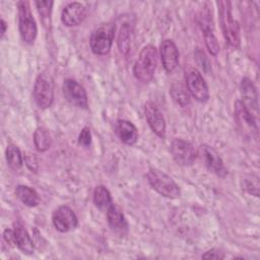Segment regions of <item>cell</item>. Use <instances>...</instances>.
<instances>
[{"instance_id":"obj_1","label":"cell","mask_w":260,"mask_h":260,"mask_svg":"<svg viewBox=\"0 0 260 260\" xmlns=\"http://www.w3.org/2000/svg\"><path fill=\"white\" fill-rule=\"evenodd\" d=\"M157 66V51L152 45H146L140 51L138 59L133 66V74L135 78L141 82H149L155 72Z\"/></svg>"},{"instance_id":"obj_2","label":"cell","mask_w":260,"mask_h":260,"mask_svg":"<svg viewBox=\"0 0 260 260\" xmlns=\"http://www.w3.org/2000/svg\"><path fill=\"white\" fill-rule=\"evenodd\" d=\"M218 4V15L219 22L221 25L222 34L225 41L235 48L240 46V26L238 21H236L232 14L231 2L219 1Z\"/></svg>"},{"instance_id":"obj_3","label":"cell","mask_w":260,"mask_h":260,"mask_svg":"<svg viewBox=\"0 0 260 260\" xmlns=\"http://www.w3.org/2000/svg\"><path fill=\"white\" fill-rule=\"evenodd\" d=\"M146 178L150 187L161 196L172 199L180 196V187L166 173L157 169H150L146 175Z\"/></svg>"},{"instance_id":"obj_4","label":"cell","mask_w":260,"mask_h":260,"mask_svg":"<svg viewBox=\"0 0 260 260\" xmlns=\"http://www.w3.org/2000/svg\"><path fill=\"white\" fill-rule=\"evenodd\" d=\"M18 8V28L21 39L24 43L32 45L38 35L37 22L30 11L29 3L27 1L17 2Z\"/></svg>"},{"instance_id":"obj_5","label":"cell","mask_w":260,"mask_h":260,"mask_svg":"<svg viewBox=\"0 0 260 260\" xmlns=\"http://www.w3.org/2000/svg\"><path fill=\"white\" fill-rule=\"evenodd\" d=\"M34 99L41 109H48L54 101V81L48 72L38 75L34 85Z\"/></svg>"},{"instance_id":"obj_6","label":"cell","mask_w":260,"mask_h":260,"mask_svg":"<svg viewBox=\"0 0 260 260\" xmlns=\"http://www.w3.org/2000/svg\"><path fill=\"white\" fill-rule=\"evenodd\" d=\"M115 36L114 24H104L94 29L89 39L91 51L95 55H106L110 52Z\"/></svg>"},{"instance_id":"obj_7","label":"cell","mask_w":260,"mask_h":260,"mask_svg":"<svg viewBox=\"0 0 260 260\" xmlns=\"http://www.w3.org/2000/svg\"><path fill=\"white\" fill-rule=\"evenodd\" d=\"M186 87L189 93L198 102L204 103L209 99L208 86L201 73L193 67H188L185 70Z\"/></svg>"},{"instance_id":"obj_8","label":"cell","mask_w":260,"mask_h":260,"mask_svg":"<svg viewBox=\"0 0 260 260\" xmlns=\"http://www.w3.org/2000/svg\"><path fill=\"white\" fill-rule=\"evenodd\" d=\"M235 117L243 133L249 137L257 139L258 126L256 122V117L246 108V106L240 100L235 103Z\"/></svg>"},{"instance_id":"obj_9","label":"cell","mask_w":260,"mask_h":260,"mask_svg":"<svg viewBox=\"0 0 260 260\" xmlns=\"http://www.w3.org/2000/svg\"><path fill=\"white\" fill-rule=\"evenodd\" d=\"M63 94L65 99L73 106L80 109H87L88 99L84 87L75 79L66 78L63 82Z\"/></svg>"},{"instance_id":"obj_10","label":"cell","mask_w":260,"mask_h":260,"mask_svg":"<svg viewBox=\"0 0 260 260\" xmlns=\"http://www.w3.org/2000/svg\"><path fill=\"white\" fill-rule=\"evenodd\" d=\"M171 153L175 161L184 167L191 166L197 155L194 146L189 141L180 138H176L172 141Z\"/></svg>"},{"instance_id":"obj_11","label":"cell","mask_w":260,"mask_h":260,"mask_svg":"<svg viewBox=\"0 0 260 260\" xmlns=\"http://www.w3.org/2000/svg\"><path fill=\"white\" fill-rule=\"evenodd\" d=\"M198 23L203 31L204 41L208 52L215 56L219 51V44L214 35V28L212 23V17H210V12L208 10H202L198 15Z\"/></svg>"},{"instance_id":"obj_12","label":"cell","mask_w":260,"mask_h":260,"mask_svg":"<svg viewBox=\"0 0 260 260\" xmlns=\"http://www.w3.org/2000/svg\"><path fill=\"white\" fill-rule=\"evenodd\" d=\"M52 221L55 229L60 233H68L74 230L78 224L77 216L73 210L66 205H61L55 209L52 215Z\"/></svg>"},{"instance_id":"obj_13","label":"cell","mask_w":260,"mask_h":260,"mask_svg":"<svg viewBox=\"0 0 260 260\" xmlns=\"http://www.w3.org/2000/svg\"><path fill=\"white\" fill-rule=\"evenodd\" d=\"M144 113H145L146 121L150 129L152 130V132L155 133L158 137L165 138L166 129H167L166 120L164 118L162 113L157 108V106L152 102L146 103L144 107Z\"/></svg>"},{"instance_id":"obj_14","label":"cell","mask_w":260,"mask_h":260,"mask_svg":"<svg viewBox=\"0 0 260 260\" xmlns=\"http://www.w3.org/2000/svg\"><path fill=\"white\" fill-rule=\"evenodd\" d=\"M160 59L165 70L172 73L179 64V51L172 40H165L159 47Z\"/></svg>"},{"instance_id":"obj_15","label":"cell","mask_w":260,"mask_h":260,"mask_svg":"<svg viewBox=\"0 0 260 260\" xmlns=\"http://www.w3.org/2000/svg\"><path fill=\"white\" fill-rule=\"evenodd\" d=\"M86 16V8L79 2L67 4L61 13V20L66 26H76L80 24Z\"/></svg>"},{"instance_id":"obj_16","label":"cell","mask_w":260,"mask_h":260,"mask_svg":"<svg viewBox=\"0 0 260 260\" xmlns=\"http://www.w3.org/2000/svg\"><path fill=\"white\" fill-rule=\"evenodd\" d=\"M205 166L207 169L220 178H224L228 175V170L219 156V154L210 146L202 145L201 147Z\"/></svg>"},{"instance_id":"obj_17","label":"cell","mask_w":260,"mask_h":260,"mask_svg":"<svg viewBox=\"0 0 260 260\" xmlns=\"http://www.w3.org/2000/svg\"><path fill=\"white\" fill-rule=\"evenodd\" d=\"M242 103L256 117L258 115V94L254 83L249 78H243L241 82Z\"/></svg>"},{"instance_id":"obj_18","label":"cell","mask_w":260,"mask_h":260,"mask_svg":"<svg viewBox=\"0 0 260 260\" xmlns=\"http://www.w3.org/2000/svg\"><path fill=\"white\" fill-rule=\"evenodd\" d=\"M108 223L111 230L119 235H124L128 231V222L121 210V208L115 204H112L107 209Z\"/></svg>"},{"instance_id":"obj_19","label":"cell","mask_w":260,"mask_h":260,"mask_svg":"<svg viewBox=\"0 0 260 260\" xmlns=\"http://www.w3.org/2000/svg\"><path fill=\"white\" fill-rule=\"evenodd\" d=\"M116 133L119 139L127 144L133 145L138 139V131L136 126L128 120H118L116 123Z\"/></svg>"},{"instance_id":"obj_20","label":"cell","mask_w":260,"mask_h":260,"mask_svg":"<svg viewBox=\"0 0 260 260\" xmlns=\"http://www.w3.org/2000/svg\"><path fill=\"white\" fill-rule=\"evenodd\" d=\"M13 231L15 238V247H17L25 254H31L35 249L34 243L23 224L20 222H15L13 225Z\"/></svg>"},{"instance_id":"obj_21","label":"cell","mask_w":260,"mask_h":260,"mask_svg":"<svg viewBox=\"0 0 260 260\" xmlns=\"http://www.w3.org/2000/svg\"><path fill=\"white\" fill-rule=\"evenodd\" d=\"M132 32L133 27L129 22H124L121 24L117 38V46L119 51L124 55H127L130 51Z\"/></svg>"},{"instance_id":"obj_22","label":"cell","mask_w":260,"mask_h":260,"mask_svg":"<svg viewBox=\"0 0 260 260\" xmlns=\"http://www.w3.org/2000/svg\"><path fill=\"white\" fill-rule=\"evenodd\" d=\"M16 197L26 206L35 207L40 203V196L32 188L25 185H18L14 191Z\"/></svg>"},{"instance_id":"obj_23","label":"cell","mask_w":260,"mask_h":260,"mask_svg":"<svg viewBox=\"0 0 260 260\" xmlns=\"http://www.w3.org/2000/svg\"><path fill=\"white\" fill-rule=\"evenodd\" d=\"M93 203L96 208L107 210L112 203V196L109 190L104 185H99L93 190Z\"/></svg>"},{"instance_id":"obj_24","label":"cell","mask_w":260,"mask_h":260,"mask_svg":"<svg viewBox=\"0 0 260 260\" xmlns=\"http://www.w3.org/2000/svg\"><path fill=\"white\" fill-rule=\"evenodd\" d=\"M34 143L38 151H47L52 144V138L49 131L44 127H38L34 133Z\"/></svg>"},{"instance_id":"obj_25","label":"cell","mask_w":260,"mask_h":260,"mask_svg":"<svg viewBox=\"0 0 260 260\" xmlns=\"http://www.w3.org/2000/svg\"><path fill=\"white\" fill-rule=\"evenodd\" d=\"M5 157L7 165L12 170H19L23 165V157L21 151L14 144H8L5 151Z\"/></svg>"},{"instance_id":"obj_26","label":"cell","mask_w":260,"mask_h":260,"mask_svg":"<svg viewBox=\"0 0 260 260\" xmlns=\"http://www.w3.org/2000/svg\"><path fill=\"white\" fill-rule=\"evenodd\" d=\"M170 92L173 99L176 101V103L179 104L180 106L186 107L190 104V93L187 87L181 82H175L171 86Z\"/></svg>"},{"instance_id":"obj_27","label":"cell","mask_w":260,"mask_h":260,"mask_svg":"<svg viewBox=\"0 0 260 260\" xmlns=\"http://www.w3.org/2000/svg\"><path fill=\"white\" fill-rule=\"evenodd\" d=\"M37 9L41 16V19L45 26L50 25L51 23V12L54 2L53 1H37L36 3Z\"/></svg>"},{"instance_id":"obj_28","label":"cell","mask_w":260,"mask_h":260,"mask_svg":"<svg viewBox=\"0 0 260 260\" xmlns=\"http://www.w3.org/2000/svg\"><path fill=\"white\" fill-rule=\"evenodd\" d=\"M242 186L243 189L248 192L249 194L258 196L259 195V181L258 178L255 177H247L244 180H242Z\"/></svg>"},{"instance_id":"obj_29","label":"cell","mask_w":260,"mask_h":260,"mask_svg":"<svg viewBox=\"0 0 260 260\" xmlns=\"http://www.w3.org/2000/svg\"><path fill=\"white\" fill-rule=\"evenodd\" d=\"M78 144L83 147H88L91 144V132L88 127H83L78 135Z\"/></svg>"},{"instance_id":"obj_30","label":"cell","mask_w":260,"mask_h":260,"mask_svg":"<svg viewBox=\"0 0 260 260\" xmlns=\"http://www.w3.org/2000/svg\"><path fill=\"white\" fill-rule=\"evenodd\" d=\"M202 258H204V259H222V258H224V255L222 254V252H220L217 249H211V250H208L207 252H205V254L202 255Z\"/></svg>"},{"instance_id":"obj_31","label":"cell","mask_w":260,"mask_h":260,"mask_svg":"<svg viewBox=\"0 0 260 260\" xmlns=\"http://www.w3.org/2000/svg\"><path fill=\"white\" fill-rule=\"evenodd\" d=\"M4 241L11 247H15V238H14V231L13 229H6L3 233Z\"/></svg>"},{"instance_id":"obj_32","label":"cell","mask_w":260,"mask_h":260,"mask_svg":"<svg viewBox=\"0 0 260 260\" xmlns=\"http://www.w3.org/2000/svg\"><path fill=\"white\" fill-rule=\"evenodd\" d=\"M24 161L27 166V168L32 172H36L37 170V159H36V156L32 155V154H26L25 157H24Z\"/></svg>"},{"instance_id":"obj_33","label":"cell","mask_w":260,"mask_h":260,"mask_svg":"<svg viewBox=\"0 0 260 260\" xmlns=\"http://www.w3.org/2000/svg\"><path fill=\"white\" fill-rule=\"evenodd\" d=\"M0 25H1V38H3L4 34L6 32V28H7V24H6V22L3 18L1 19V24Z\"/></svg>"}]
</instances>
